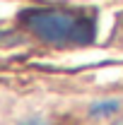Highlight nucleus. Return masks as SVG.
<instances>
[{
    "instance_id": "7ed1b4c3",
    "label": "nucleus",
    "mask_w": 123,
    "mask_h": 125,
    "mask_svg": "<svg viewBox=\"0 0 123 125\" xmlns=\"http://www.w3.org/2000/svg\"><path fill=\"white\" fill-rule=\"evenodd\" d=\"M111 39H113V41H118V43H123V12H118L116 22H113V31H111Z\"/></svg>"
},
{
    "instance_id": "f257e3e1",
    "label": "nucleus",
    "mask_w": 123,
    "mask_h": 125,
    "mask_svg": "<svg viewBox=\"0 0 123 125\" xmlns=\"http://www.w3.org/2000/svg\"><path fill=\"white\" fill-rule=\"evenodd\" d=\"M19 29L56 48H87L97 41L99 15L92 7L34 5L17 12Z\"/></svg>"
},
{
    "instance_id": "39448f33",
    "label": "nucleus",
    "mask_w": 123,
    "mask_h": 125,
    "mask_svg": "<svg viewBox=\"0 0 123 125\" xmlns=\"http://www.w3.org/2000/svg\"><path fill=\"white\" fill-rule=\"evenodd\" d=\"M111 125H123V118H118V120H113Z\"/></svg>"
},
{
    "instance_id": "f03ea898",
    "label": "nucleus",
    "mask_w": 123,
    "mask_h": 125,
    "mask_svg": "<svg viewBox=\"0 0 123 125\" xmlns=\"http://www.w3.org/2000/svg\"><path fill=\"white\" fill-rule=\"evenodd\" d=\"M121 111V99H97L89 106L92 118H113Z\"/></svg>"
},
{
    "instance_id": "20e7f679",
    "label": "nucleus",
    "mask_w": 123,
    "mask_h": 125,
    "mask_svg": "<svg viewBox=\"0 0 123 125\" xmlns=\"http://www.w3.org/2000/svg\"><path fill=\"white\" fill-rule=\"evenodd\" d=\"M17 125H48L44 118H27V120H19Z\"/></svg>"
}]
</instances>
